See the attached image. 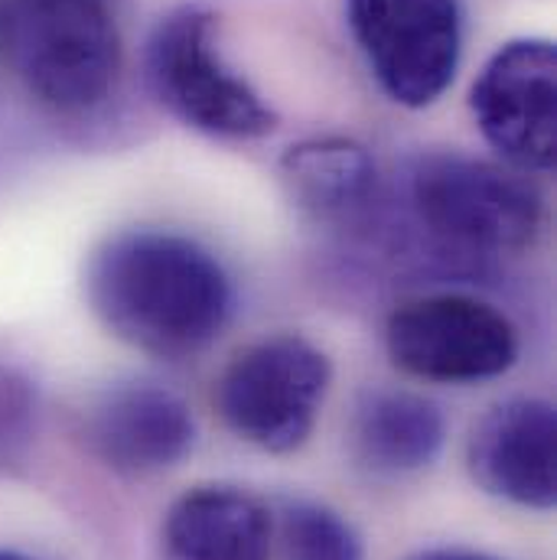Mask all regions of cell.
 I'll list each match as a JSON object with an SVG mask.
<instances>
[{
  "label": "cell",
  "mask_w": 557,
  "mask_h": 560,
  "mask_svg": "<svg viewBox=\"0 0 557 560\" xmlns=\"http://www.w3.org/2000/svg\"><path fill=\"white\" fill-rule=\"evenodd\" d=\"M0 560H30V558H23V555H16V551H0Z\"/></svg>",
  "instance_id": "cell-17"
},
{
  "label": "cell",
  "mask_w": 557,
  "mask_h": 560,
  "mask_svg": "<svg viewBox=\"0 0 557 560\" xmlns=\"http://www.w3.org/2000/svg\"><path fill=\"white\" fill-rule=\"evenodd\" d=\"M415 560H496L489 555H476V551H460V548H443V551H427Z\"/></svg>",
  "instance_id": "cell-16"
},
{
  "label": "cell",
  "mask_w": 557,
  "mask_h": 560,
  "mask_svg": "<svg viewBox=\"0 0 557 560\" xmlns=\"http://www.w3.org/2000/svg\"><path fill=\"white\" fill-rule=\"evenodd\" d=\"M147 79L156 102L199 135L255 140L278 128V115L268 102L225 66L219 23L206 7H176L153 26Z\"/></svg>",
  "instance_id": "cell-3"
},
{
  "label": "cell",
  "mask_w": 557,
  "mask_h": 560,
  "mask_svg": "<svg viewBox=\"0 0 557 560\" xmlns=\"http://www.w3.org/2000/svg\"><path fill=\"white\" fill-rule=\"evenodd\" d=\"M283 560H362L356 528L333 509L316 502H293L280 518Z\"/></svg>",
  "instance_id": "cell-14"
},
{
  "label": "cell",
  "mask_w": 557,
  "mask_h": 560,
  "mask_svg": "<svg viewBox=\"0 0 557 560\" xmlns=\"http://www.w3.org/2000/svg\"><path fill=\"white\" fill-rule=\"evenodd\" d=\"M385 346L408 375L446 385L496 378L519 359V332L509 316L463 293H433L398 306L388 316Z\"/></svg>",
  "instance_id": "cell-7"
},
{
  "label": "cell",
  "mask_w": 557,
  "mask_h": 560,
  "mask_svg": "<svg viewBox=\"0 0 557 560\" xmlns=\"http://www.w3.org/2000/svg\"><path fill=\"white\" fill-rule=\"evenodd\" d=\"M290 199L316 222H349L375 199V160L349 138H313L280 160Z\"/></svg>",
  "instance_id": "cell-13"
},
{
  "label": "cell",
  "mask_w": 557,
  "mask_h": 560,
  "mask_svg": "<svg viewBox=\"0 0 557 560\" xmlns=\"http://www.w3.org/2000/svg\"><path fill=\"white\" fill-rule=\"evenodd\" d=\"M408 199L433 238L466 252H522L542 225V192L522 170L463 153L418 156Z\"/></svg>",
  "instance_id": "cell-4"
},
{
  "label": "cell",
  "mask_w": 557,
  "mask_h": 560,
  "mask_svg": "<svg viewBox=\"0 0 557 560\" xmlns=\"http://www.w3.org/2000/svg\"><path fill=\"white\" fill-rule=\"evenodd\" d=\"M346 16L392 102L427 108L453 85L463 56L460 0H346Z\"/></svg>",
  "instance_id": "cell-6"
},
{
  "label": "cell",
  "mask_w": 557,
  "mask_h": 560,
  "mask_svg": "<svg viewBox=\"0 0 557 560\" xmlns=\"http://www.w3.org/2000/svg\"><path fill=\"white\" fill-rule=\"evenodd\" d=\"M469 472L496 499L552 509L557 499V418L542 398H515L473 427Z\"/></svg>",
  "instance_id": "cell-9"
},
{
  "label": "cell",
  "mask_w": 557,
  "mask_h": 560,
  "mask_svg": "<svg viewBox=\"0 0 557 560\" xmlns=\"http://www.w3.org/2000/svg\"><path fill=\"white\" fill-rule=\"evenodd\" d=\"M489 147L522 173H548L557 153V49L512 39L479 72L469 95Z\"/></svg>",
  "instance_id": "cell-8"
},
{
  "label": "cell",
  "mask_w": 557,
  "mask_h": 560,
  "mask_svg": "<svg viewBox=\"0 0 557 560\" xmlns=\"http://www.w3.org/2000/svg\"><path fill=\"white\" fill-rule=\"evenodd\" d=\"M333 365L297 332L268 336L232 359L216 388L222 420L258 450H300L320 418Z\"/></svg>",
  "instance_id": "cell-5"
},
{
  "label": "cell",
  "mask_w": 557,
  "mask_h": 560,
  "mask_svg": "<svg viewBox=\"0 0 557 560\" xmlns=\"http://www.w3.org/2000/svg\"><path fill=\"white\" fill-rule=\"evenodd\" d=\"M36 433V392L16 372L0 365V469L16 466Z\"/></svg>",
  "instance_id": "cell-15"
},
{
  "label": "cell",
  "mask_w": 557,
  "mask_h": 560,
  "mask_svg": "<svg viewBox=\"0 0 557 560\" xmlns=\"http://www.w3.org/2000/svg\"><path fill=\"white\" fill-rule=\"evenodd\" d=\"M7 49L16 75L62 115L98 108L121 72L112 0H7Z\"/></svg>",
  "instance_id": "cell-2"
},
{
  "label": "cell",
  "mask_w": 557,
  "mask_h": 560,
  "mask_svg": "<svg viewBox=\"0 0 557 560\" xmlns=\"http://www.w3.org/2000/svg\"><path fill=\"white\" fill-rule=\"evenodd\" d=\"M160 560H271V515L242 489L199 486L166 512Z\"/></svg>",
  "instance_id": "cell-11"
},
{
  "label": "cell",
  "mask_w": 557,
  "mask_h": 560,
  "mask_svg": "<svg viewBox=\"0 0 557 560\" xmlns=\"http://www.w3.org/2000/svg\"><path fill=\"white\" fill-rule=\"evenodd\" d=\"M443 415L433 401L392 388L365 392L349 423L356 463L382 479L411 476L430 466L443 446Z\"/></svg>",
  "instance_id": "cell-12"
},
{
  "label": "cell",
  "mask_w": 557,
  "mask_h": 560,
  "mask_svg": "<svg viewBox=\"0 0 557 560\" xmlns=\"http://www.w3.org/2000/svg\"><path fill=\"white\" fill-rule=\"evenodd\" d=\"M196 440V420L183 398L160 385L112 388L89 418L95 456L121 476H153L176 466Z\"/></svg>",
  "instance_id": "cell-10"
},
{
  "label": "cell",
  "mask_w": 557,
  "mask_h": 560,
  "mask_svg": "<svg viewBox=\"0 0 557 560\" xmlns=\"http://www.w3.org/2000/svg\"><path fill=\"white\" fill-rule=\"evenodd\" d=\"M85 290L95 316L121 342L170 362L202 352L232 313L222 265L173 232L108 238L89 261Z\"/></svg>",
  "instance_id": "cell-1"
}]
</instances>
